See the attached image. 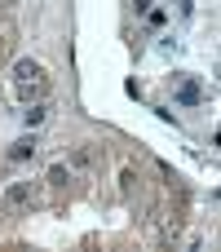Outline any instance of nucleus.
Here are the masks:
<instances>
[{
    "label": "nucleus",
    "instance_id": "4",
    "mask_svg": "<svg viewBox=\"0 0 221 252\" xmlns=\"http://www.w3.org/2000/svg\"><path fill=\"white\" fill-rule=\"evenodd\" d=\"M4 199H9V204H27V199H31V186H27V182H13Z\"/></svg>",
    "mask_w": 221,
    "mask_h": 252
},
{
    "label": "nucleus",
    "instance_id": "5",
    "mask_svg": "<svg viewBox=\"0 0 221 252\" xmlns=\"http://www.w3.org/2000/svg\"><path fill=\"white\" fill-rule=\"evenodd\" d=\"M49 182H53V186H66V168L53 164V168H49Z\"/></svg>",
    "mask_w": 221,
    "mask_h": 252
},
{
    "label": "nucleus",
    "instance_id": "3",
    "mask_svg": "<svg viewBox=\"0 0 221 252\" xmlns=\"http://www.w3.org/2000/svg\"><path fill=\"white\" fill-rule=\"evenodd\" d=\"M199 97H204V89H199V84H195V80H186V84H182V89H177V102H186V106H195V102H199Z\"/></svg>",
    "mask_w": 221,
    "mask_h": 252
},
{
    "label": "nucleus",
    "instance_id": "1",
    "mask_svg": "<svg viewBox=\"0 0 221 252\" xmlns=\"http://www.w3.org/2000/svg\"><path fill=\"white\" fill-rule=\"evenodd\" d=\"M40 75H44V71H40L35 58H18V62H13V80H18V84H35Z\"/></svg>",
    "mask_w": 221,
    "mask_h": 252
},
{
    "label": "nucleus",
    "instance_id": "6",
    "mask_svg": "<svg viewBox=\"0 0 221 252\" xmlns=\"http://www.w3.org/2000/svg\"><path fill=\"white\" fill-rule=\"evenodd\" d=\"M22 115H27V124H31V128H35V124H40V120H44V106H31V111H22Z\"/></svg>",
    "mask_w": 221,
    "mask_h": 252
},
{
    "label": "nucleus",
    "instance_id": "2",
    "mask_svg": "<svg viewBox=\"0 0 221 252\" xmlns=\"http://www.w3.org/2000/svg\"><path fill=\"white\" fill-rule=\"evenodd\" d=\"M31 155H35V137H18V142L9 146V159H18V164L31 159Z\"/></svg>",
    "mask_w": 221,
    "mask_h": 252
}]
</instances>
